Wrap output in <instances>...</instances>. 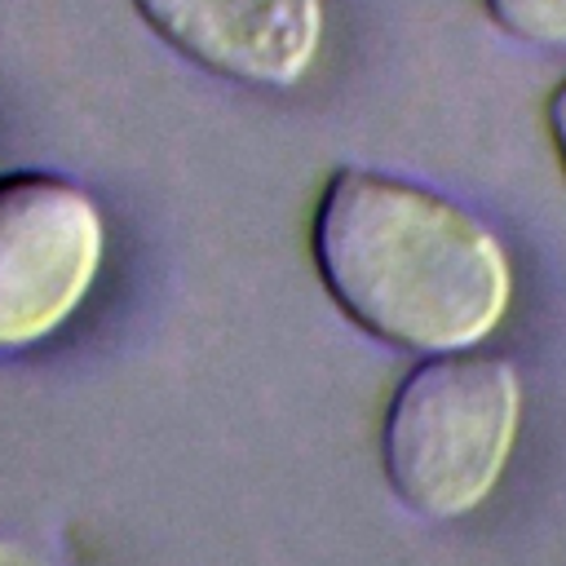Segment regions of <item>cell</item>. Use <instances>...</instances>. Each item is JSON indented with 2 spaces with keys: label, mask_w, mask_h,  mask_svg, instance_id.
<instances>
[{
  "label": "cell",
  "mask_w": 566,
  "mask_h": 566,
  "mask_svg": "<svg viewBox=\"0 0 566 566\" xmlns=\"http://www.w3.org/2000/svg\"><path fill=\"white\" fill-rule=\"evenodd\" d=\"M522 416L517 367L500 354H438L402 376L380 429L394 495L429 517L473 513L500 482Z\"/></svg>",
  "instance_id": "7a4b0ae2"
},
{
  "label": "cell",
  "mask_w": 566,
  "mask_h": 566,
  "mask_svg": "<svg viewBox=\"0 0 566 566\" xmlns=\"http://www.w3.org/2000/svg\"><path fill=\"white\" fill-rule=\"evenodd\" d=\"M548 133H553V146H557V155H562V168H566V80L553 88V97H548Z\"/></svg>",
  "instance_id": "8992f818"
},
{
  "label": "cell",
  "mask_w": 566,
  "mask_h": 566,
  "mask_svg": "<svg viewBox=\"0 0 566 566\" xmlns=\"http://www.w3.org/2000/svg\"><path fill=\"white\" fill-rule=\"evenodd\" d=\"M486 13L526 44L566 49V0H486Z\"/></svg>",
  "instance_id": "5b68a950"
},
{
  "label": "cell",
  "mask_w": 566,
  "mask_h": 566,
  "mask_svg": "<svg viewBox=\"0 0 566 566\" xmlns=\"http://www.w3.org/2000/svg\"><path fill=\"white\" fill-rule=\"evenodd\" d=\"M106 252L102 208L57 172L0 177V354L53 336L88 296Z\"/></svg>",
  "instance_id": "3957f363"
},
{
  "label": "cell",
  "mask_w": 566,
  "mask_h": 566,
  "mask_svg": "<svg viewBox=\"0 0 566 566\" xmlns=\"http://www.w3.org/2000/svg\"><path fill=\"white\" fill-rule=\"evenodd\" d=\"M0 566H40V557H31L18 539H9V535H0Z\"/></svg>",
  "instance_id": "52a82bcc"
},
{
  "label": "cell",
  "mask_w": 566,
  "mask_h": 566,
  "mask_svg": "<svg viewBox=\"0 0 566 566\" xmlns=\"http://www.w3.org/2000/svg\"><path fill=\"white\" fill-rule=\"evenodd\" d=\"M150 31L195 66L287 88L305 80L323 40V0H133Z\"/></svg>",
  "instance_id": "277c9868"
},
{
  "label": "cell",
  "mask_w": 566,
  "mask_h": 566,
  "mask_svg": "<svg viewBox=\"0 0 566 566\" xmlns=\"http://www.w3.org/2000/svg\"><path fill=\"white\" fill-rule=\"evenodd\" d=\"M314 265L363 332L416 354L473 349L513 296L504 243L486 221L438 190L349 164L323 186Z\"/></svg>",
  "instance_id": "6da1fadb"
}]
</instances>
